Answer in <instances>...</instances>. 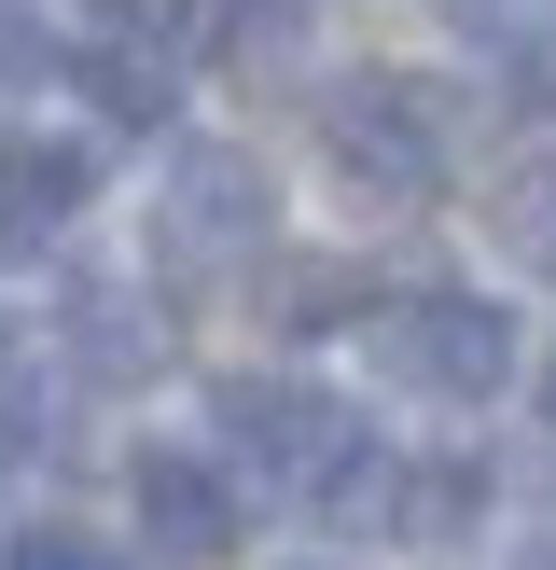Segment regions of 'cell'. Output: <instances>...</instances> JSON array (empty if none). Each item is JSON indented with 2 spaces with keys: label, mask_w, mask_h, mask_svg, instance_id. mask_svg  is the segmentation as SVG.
<instances>
[{
  "label": "cell",
  "mask_w": 556,
  "mask_h": 570,
  "mask_svg": "<svg viewBox=\"0 0 556 570\" xmlns=\"http://www.w3.org/2000/svg\"><path fill=\"white\" fill-rule=\"evenodd\" d=\"M14 570H111V543H83V529H28Z\"/></svg>",
  "instance_id": "13"
},
{
  "label": "cell",
  "mask_w": 556,
  "mask_h": 570,
  "mask_svg": "<svg viewBox=\"0 0 556 570\" xmlns=\"http://www.w3.org/2000/svg\"><path fill=\"white\" fill-rule=\"evenodd\" d=\"M320 139H334V167H348L361 195H389V209L445 181V126H431L417 83H334V98H320Z\"/></svg>",
  "instance_id": "3"
},
{
  "label": "cell",
  "mask_w": 556,
  "mask_h": 570,
  "mask_svg": "<svg viewBox=\"0 0 556 570\" xmlns=\"http://www.w3.org/2000/svg\"><path fill=\"white\" fill-rule=\"evenodd\" d=\"M83 195H98L83 139H14V154H0V237H56Z\"/></svg>",
  "instance_id": "7"
},
{
  "label": "cell",
  "mask_w": 556,
  "mask_h": 570,
  "mask_svg": "<svg viewBox=\"0 0 556 570\" xmlns=\"http://www.w3.org/2000/svg\"><path fill=\"white\" fill-rule=\"evenodd\" d=\"M376 362L431 404H487L515 376V321L487 293H404V306H376Z\"/></svg>",
  "instance_id": "2"
},
{
  "label": "cell",
  "mask_w": 556,
  "mask_h": 570,
  "mask_svg": "<svg viewBox=\"0 0 556 570\" xmlns=\"http://www.w3.org/2000/svg\"><path fill=\"white\" fill-rule=\"evenodd\" d=\"M292 42H306V0H222V56L237 70H278Z\"/></svg>",
  "instance_id": "11"
},
{
  "label": "cell",
  "mask_w": 556,
  "mask_h": 570,
  "mask_svg": "<svg viewBox=\"0 0 556 570\" xmlns=\"http://www.w3.org/2000/svg\"><path fill=\"white\" fill-rule=\"evenodd\" d=\"M500 250L556 278V167H515V181H500Z\"/></svg>",
  "instance_id": "10"
},
{
  "label": "cell",
  "mask_w": 556,
  "mask_h": 570,
  "mask_svg": "<svg viewBox=\"0 0 556 570\" xmlns=\"http://www.w3.org/2000/svg\"><path fill=\"white\" fill-rule=\"evenodd\" d=\"M70 70H83V98H98L111 126H167V111H181V56H167V42H126V28H98Z\"/></svg>",
  "instance_id": "8"
},
{
  "label": "cell",
  "mask_w": 556,
  "mask_h": 570,
  "mask_svg": "<svg viewBox=\"0 0 556 570\" xmlns=\"http://www.w3.org/2000/svg\"><path fill=\"white\" fill-rule=\"evenodd\" d=\"M70 362H83L98 390L153 376V362H167V306H153V293H126V278H83V293H70Z\"/></svg>",
  "instance_id": "6"
},
{
  "label": "cell",
  "mask_w": 556,
  "mask_h": 570,
  "mask_svg": "<svg viewBox=\"0 0 556 570\" xmlns=\"http://www.w3.org/2000/svg\"><path fill=\"white\" fill-rule=\"evenodd\" d=\"M543 417H556V362H543Z\"/></svg>",
  "instance_id": "17"
},
{
  "label": "cell",
  "mask_w": 556,
  "mask_h": 570,
  "mask_svg": "<svg viewBox=\"0 0 556 570\" xmlns=\"http://www.w3.org/2000/svg\"><path fill=\"white\" fill-rule=\"evenodd\" d=\"M473 515H487V473H473V460H404V501H389L404 543H459Z\"/></svg>",
  "instance_id": "9"
},
{
  "label": "cell",
  "mask_w": 556,
  "mask_h": 570,
  "mask_svg": "<svg viewBox=\"0 0 556 570\" xmlns=\"http://www.w3.org/2000/svg\"><path fill=\"white\" fill-rule=\"evenodd\" d=\"M139 543L167 570H209L237 543V473L222 460H139Z\"/></svg>",
  "instance_id": "5"
},
{
  "label": "cell",
  "mask_w": 556,
  "mask_h": 570,
  "mask_svg": "<svg viewBox=\"0 0 556 570\" xmlns=\"http://www.w3.org/2000/svg\"><path fill=\"white\" fill-rule=\"evenodd\" d=\"M348 306H361V278H348V265H292V278H278V321H292V334L348 321Z\"/></svg>",
  "instance_id": "12"
},
{
  "label": "cell",
  "mask_w": 556,
  "mask_h": 570,
  "mask_svg": "<svg viewBox=\"0 0 556 570\" xmlns=\"http://www.w3.org/2000/svg\"><path fill=\"white\" fill-rule=\"evenodd\" d=\"M528 570H556V515H543V529H528Z\"/></svg>",
  "instance_id": "16"
},
{
  "label": "cell",
  "mask_w": 556,
  "mask_h": 570,
  "mask_svg": "<svg viewBox=\"0 0 556 570\" xmlns=\"http://www.w3.org/2000/svg\"><path fill=\"white\" fill-rule=\"evenodd\" d=\"M209 432H222V473H250L265 501H306L320 515V488L348 473V404L334 390H306V376H222L209 390Z\"/></svg>",
  "instance_id": "1"
},
{
  "label": "cell",
  "mask_w": 556,
  "mask_h": 570,
  "mask_svg": "<svg viewBox=\"0 0 556 570\" xmlns=\"http://www.w3.org/2000/svg\"><path fill=\"white\" fill-rule=\"evenodd\" d=\"M42 70V14H28V0H0V83H28Z\"/></svg>",
  "instance_id": "14"
},
{
  "label": "cell",
  "mask_w": 556,
  "mask_h": 570,
  "mask_svg": "<svg viewBox=\"0 0 556 570\" xmlns=\"http://www.w3.org/2000/svg\"><path fill=\"white\" fill-rule=\"evenodd\" d=\"M265 209H278V195H265V167H250V154H209V139H195V154L167 167L153 250H167V265H195V278H209V265H250V250H265Z\"/></svg>",
  "instance_id": "4"
},
{
  "label": "cell",
  "mask_w": 556,
  "mask_h": 570,
  "mask_svg": "<svg viewBox=\"0 0 556 570\" xmlns=\"http://www.w3.org/2000/svg\"><path fill=\"white\" fill-rule=\"evenodd\" d=\"M98 28H126V42H153V28H167V0H98Z\"/></svg>",
  "instance_id": "15"
}]
</instances>
